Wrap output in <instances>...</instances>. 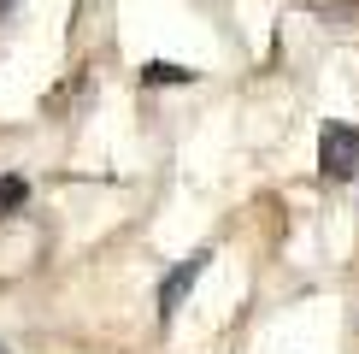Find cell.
<instances>
[{
	"label": "cell",
	"instance_id": "1",
	"mask_svg": "<svg viewBox=\"0 0 359 354\" xmlns=\"http://www.w3.org/2000/svg\"><path fill=\"white\" fill-rule=\"evenodd\" d=\"M318 166H324V177H353V166H359V130L353 124H324Z\"/></svg>",
	"mask_w": 359,
	"mask_h": 354
},
{
	"label": "cell",
	"instance_id": "2",
	"mask_svg": "<svg viewBox=\"0 0 359 354\" xmlns=\"http://www.w3.org/2000/svg\"><path fill=\"white\" fill-rule=\"evenodd\" d=\"M206 260H212V254H189V260H183V266H177V272L165 277V284H159V319H171L177 307H183V295L194 289V277L206 272Z\"/></svg>",
	"mask_w": 359,
	"mask_h": 354
},
{
	"label": "cell",
	"instance_id": "3",
	"mask_svg": "<svg viewBox=\"0 0 359 354\" xmlns=\"http://www.w3.org/2000/svg\"><path fill=\"white\" fill-rule=\"evenodd\" d=\"M24 195H29V183H24V177H0V218H6V213H18V206H24Z\"/></svg>",
	"mask_w": 359,
	"mask_h": 354
},
{
	"label": "cell",
	"instance_id": "4",
	"mask_svg": "<svg viewBox=\"0 0 359 354\" xmlns=\"http://www.w3.org/2000/svg\"><path fill=\"white\" fill-rule=\"evenodd\" d=\"M142 77H147V83H194V71H189V65H165V59H154Z\"/></svg>",
	"mask_w": 359,
	"mask_h": 354
},
{
	"label": "cell",
	"instance_id": "5",
	"mask_svg": "<svg viewBox=\"0 0 359 354\" xmlns=\"http://www.w3.org/2000/svg\"><path fill=\"white\" fill-rule=\"evenodd\" d=\"M6 12H12V0H0V18H6Z\"/></svg>",
	"mask_w": 359,
	"mask_h": 354
}]
</instances>
